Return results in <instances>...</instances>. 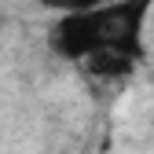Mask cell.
I'll use <instances>...</instances> for the list:
<instances>
[{
	"label": "cell",
	"mask_w": 154,
	"mask_h": 154,
	"mask_svg": "<svg viewBox=\"0 0 154 154\" xmlns=\"http://www.w3.org/2000/svg\"><path fill=\"white\" fill-rule=\"evenodd\" d=\"M150 11H154V0H103L92 11L59 15L51 26V51L77 66L99 48H114L140 63Z\"/></svg>",
	"instance_id": "6da1fadb"
},
{
	"label": "cell",
	"mask_w": 154,
	"mask_h": 154,
	"mask_svg": "<svg viewBox=\"0 0 154 154\" xmlns=\"http://www.w3.org/2000/svg\"><path fill=\"white\" fill-rule=\"evenodd\" d=\"M92 77H99V81H121V77H128V73H136V59H128V55H121V51H114V48H99L95 55H88V59L81 63Z\"/></svg>",
	"instance_id": "7a4b0ae2"
},
{
	"label": "cell",
	"mask_w": 154,
	"mask_h": 154,
	"mask_svg": "<svg viewBox=\"0 0 154 154\" xmlns=\"http://www.w3.org/2000/svg\"><path fill=\"white\" fill-rule=\"evenodd\" d=\"M44 11H55V15H77V11H92L99 8L103 0H37Z\"/></svg>",
	"instance_id": "3957f363"
}]
</instances>
